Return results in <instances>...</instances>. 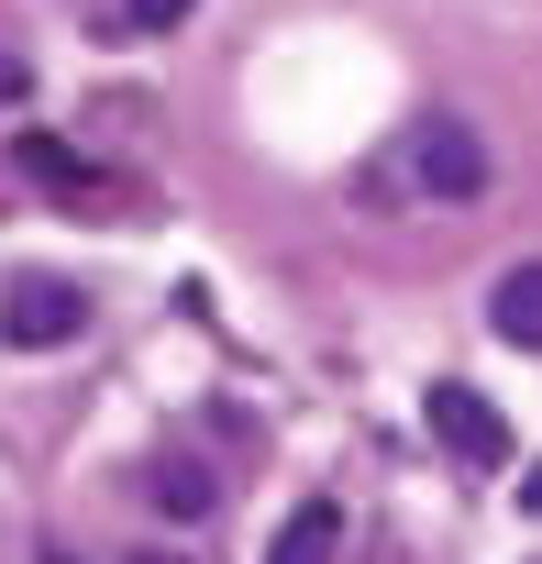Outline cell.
Returning a JSON list of instances; mask_svg holds the SVG:
<instances>
[{
  "label": "cell",
  "mask_w": 542,
  "mask_h": 564,
  "mask_svg": "<svg viewBox=\"0 0 542 564\" xmlns=\"http://www.w3.org/2000/svg\"><path fill=\"white\" fill-rule=\"evenodd\" d=\"M366 188H377V210H399V199H487V144L454 122V111H410L399 122V144L366 166Z\"/></svg>",
  "instance_id": "6da1fadb"
},
{
  "label": "cell",
  "mask_w": 542,
  "mask_h": 564,
  "mask_svg": "<svg viewBox=\"0 0 542 564\" xmlns=\"http://www.w3.org/2000/svg\"><path fill=\"white\" fill-rule=\"evenodd\" d=\"M122 23H133V34H166V23H188V0H133Z\"/></svg>",
  "instance_id": "ba28073f"
},
{
  "label": "cell",
  "mask_w": 542,
  "mask_h": 564,
  "mask_svg": "<svg viewBox=\"0 0 542 564\" xmlns=\"http://www.w3.org/2000/svg\"><path fill=\"white\" fill-rule=\"evenodd\" d=\"M78 322H89V300L67 289V276H23V289L0 300V344H12V355H45V344H78Z\"/></svg>",
  "instance_id": "3957f363"
},
{
  "label": "cell",
  "mask_w": 542,
  "mask_h": 564,
  "mask_svg": "<svg viewBox=\"0 0 542 564\" xmlns=\"http://www.w3.org/2000/svg\"><path fill=\"white\" fill-rule=\"evenodd\" d=\"M12 166H23V177H34V188H56V199H67V210H100V199H111V177H100V166H89V155H67V144H56V133H12Z\"/></svg>",
  "instance_id": "277c9868"
},
{
  "label": "cell",
  "mask_w": 542,
  "mask_h": 564,
  "mask_svg": "<svg viewBox=\"0 0 542 564\" xmlns=\"http://www.w3.org/2000/svg\"><path fill=\"white\" fill-rule=\"evenodd\" d=\"M487 322H498V344L542 355V254H531V265H509L498 289H487Z\"/></svg>",
  "instance_id": "5b68a950"
},
{
  "label": "cell",
  "mask_w": 542,
  "mask_h": 564,
  "mask_svg": "<svg viewBox=\"0 0 542 564\" xmlns=\"http://www.w3.org/2000/svg\"><path fill=\"white\" fill-rule=\"evenodd\" d=\"M45 564H78V553H45Z\"/></svg>",
  "instance_id": "30bf717a"
},
{
  "label": "cell",
  "mask_w": 542,
  "mask_h": 564,
  "mask_svg": "<svg viewBox=\"0 0 542 564\" xmlns=\"http://www.w3.org/2000/svg\"><path fill=\"white\" fill-rule=\"evenodd\" d=\"M144 487H155V509H166V520H210V498H221V487H210L199 465H155Z\"/></svg>",
  "instance_id": "52a82bcc"
},
{
  "label": "cell",
  "mask_w": 542,
  "mask_h": 564,
  "mask_svg": "<svg viewBox=\"0 0 542 564\" xmlns=\"http://www.w3.org/2000/svg\"><path fill=\"white\" fill-rule=\"evenodd\" d=\"M421 421H432V443L454 454V465H509V421L465 388V377H432V399H421Z\"/></svg>",
  "instance_id": "7a4b0ae2"
},
{
  "label": "cell",
  "mask_w": 542,
  "mask_h": 564,
  "mask_svg": "<svg viewBox=\"0 0 542 564\" xmlns=\"http://www.w3.org/2000/svg\"><path fill=\"white\" fill-rule=\"evenodd\" d=\"M133 564H188V553H133Z\"/></svg>",
  "instance_id": "9c48e42d"
},
{
  "label": "cell",
  "mask_w": 542,
  "mask_h": 564,
  "mask_svg": "<svg viewBox=\"0 0 542 564\" xmlns=\"http://www.w3.org/2000/svg\"><path fill=\"white\" fill-rule=\"evenodd\" d=\"M333 553H344V509H333V498H300L265 564H333Z\"/></svg>",
  "instance_id": "8992f818"
}]
</instances>
